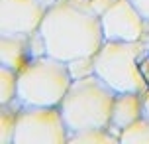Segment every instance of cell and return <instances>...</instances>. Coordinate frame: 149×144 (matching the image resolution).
I'll return each instance as SVG.
<instances>
[{
	"mask_svg": "<svg viewBox=\"0 0 149 144\" xmlns=\"http://www.w3.org/2000/svg\"><path fill=\"white\" fill-rule=\"evenodd\" d=\"M39 34L47 55L67 63L94 57L106 42L102 20L88 0H59L47 6Z\"/></svg>",
	"mask_w": 149,
	"mask_h": 144,
	"instance_id": "cell-1",
	"label": "cell"
},
{
	"mask_svg": "<svg viewBox=\"0 0 149 144\" xmlns=\"http://www.w3.org/2000/svg\"><path fill=\"white\" fill-rule=\"evenodd\" d=\"M116 95L96 73L73 79L59 105L69 134L86 128H108Z\"/></svg>",
	"mask_w": 149,
	"mask_h": 144,
	"instance_id": "cell-2",
	"label": "cell"
},
{
	"mask_svg": "<svg viewBox=\"0 0 149 144\" xmlns=\"http://www.w3.org/2000/svg\"><path fill=\"white\" fill-rule=\"evenodd\" d=\"M73 83L67 61L51 55L31 57L18 71L20 107H59Z\"/></svg>",
	"mask_w": 149,
	"mask_h": 144,
	"instance_id": "cell-3",
	"label": "cell"
},
{
	"mask_svg": "<svg viewBox=\"0 0 149 144\" xmlns=\"http://www.w3.org/2000/svg\"><path fill=\"white\" fill-rule=\"evenodd\" d=\"M145 49V42L106 40L92 57L94 73L116 93H145L147 81L139 67Z\"/></svg>",
	"mask_w": 149,
	"mask_h": 144,
	"instance_id": "cell-4",
	"label": "cell"
},
{
	"mask_svg": "<svg viewBox=\"0 0 149 144\" xmlns=\"http://www.w3.org/2000/svg\"><path fill=\"white\" fill-rule=\"evenodd\" d=\"M69 128L59 107H20L14 144H65Z\"/></svg>",
	"mask_w": 149,
	"mask_h": 144,
	"instance_id": "cell-5",
	"label": "cell"
},
{
	"mask_svg": "<svg viewBox=\"0 0 149 144\" xmlns=\"http://www.w3.org/2000/svg\"><path fill=\"white\" fill-rule=\"evenodd\" d=\"M106 40L118 42H143L149 30V22L139 14V10L130 0L114 2L100 16Z\"/></svg>",
	"mask_w": 149,
	"mask_h": 144,
	"instance_id": "cell-6",
	"label": "cell"
},
{
	"mask_svg": "<svg viewBox=\"0 0 149 144\" xmlns=\"http://www.w3.org/2000/svg\"><path fill=\"white\" fill-rule=\"evenodd\" d=\"M47 4L43 0H0V36H31L39 30Z\"/></svg>",
	"mask_w": 149,
	"mask_h": 144,
	"instance_id": "cell-7",
	"label": "cell"
},
{
	"mask_svg": "<svg viewBox=\"0 0 149 144\" xmlns=\"http://www.w3.org/2000/svg\"><path fill=\"white\" fill-rule=\"evenodd\" d=\"M145 114V105H143V93H118L112 109V119L108 128L120 136V132L130 126L134 121Z\"/></svg>",
	"mask_w": 149,
	"mask_h": 144,
	"instance_id": "cell-8",
	"label": "cell"
},
{
	"mask_svg": "<svg viewBox=\"0 0 149 144\" xmlns=\"http://www.w3.org/2000/svg\"><path fill=\"white\" fill-rule=\"evenodd\" d=\"M31 57L30 36H0V65L20 71Z\"/></svg>",
	"mask_w": 149,
	"mask_h": 144,
	"instance_id": "cell-9",
	"label": "cell"
},
{
	"mask_svg": "<svg viewBox=\"0 0 149 144\" xmlns=\"http://www.w3.org/2000/svg\"><path fill=\"white\" fill-rule=\"evenodd\" d=\"M69 142L74 144H114L120 142V136H116L110 128H86V130H79L69 134Z\"/></svg>",
	"mask_w": 149,
	"mask_h": 144,
	"instance_id": "cell-10",
	"label": "cell"
},
{
	"mask_svg": "<svg viewBox=\"0 0 149 144\" xmlns=\"http://www.w3.org/2000/svg\"><path fill=\"white\" fill-rule=\"evenodd\" d=\"M18 101V71L0 65V107L16 105Z\"/></svg>",
	"mask_w": 149,
	"mask_h": 144,
	"instance_id": "cell-11",
	"label": "cell"
},
{
	"mask_svg": "<svg viewBox=\"0 0 149 144\" xmlns=\"http://www.w3.org/2000/svg\"><path fill=\"white\" fill-rule=\"evenodd\" d=\"M122 144H149V114H143L137 121L120 132Z\"/></svg>",
	"mask_w": 149,
	"mask_h": 144,
	"instance_id": "cell-12",
	"label": "cell"
},
{
	"mask_svg": "<svg viewBox=\"0 0 149 144\" xmlns=\"http://www.w3.org/2000/svg\"><path fill=\"white\" fill-rule=\"evenodd\" d=\"M18 109H20L18 103L0 107V142L2 144H14Z\"/></svg>",
	"mask_w": 149,
	"mask_h": 144,
	"instance_id": "cell-13",
	"label": "cell"
},
{
	"mask_svg": "<svg viewBox=\"0 0 149 144\" xmlns=\"http://www.w3.org/2000/svg\"><path fill=\"white\" fill-rule=\"evenodd\" d=\"M69 69H71L73 79L86 77V75H90V73H94V59H92V57H81V59L69 61Z\"/></svg>",
	"mask_w": 149,
	"mask_h": 144,
	"instance_id": "cell-14",
	"label": "cell"
},
{
	"mask_svg": "<svg viewBox=\"0 0 149 144\" xmlns=\"http://www.w3.org/2000/svg\"><path fill=\"white\" fill-rule=\"evenodd\" d=\"M114 2H118V0H90V6H92V10H94L98 16H102Z\"/></svg>",
	"mask_w": 149,
	"mask_h": 144,
	"instance_id": "cell-15",
	"label": "cell"
},
{
	"mask_svg": "<svg viewBox=\"0 0 149 144\" xmlns=\"http://www.w3.org/2000/svg\"><path fill=\"white\" fill-rule=\"evenodd\" d=\"M130 2L139 10V14L149 22V0H130Z\"/></svg>",
	"mask_w": 149,
	"mask_h": 144,
	"instance_id": "cell-16",
	"label": "cell"
},
{
	"mask_svg": "<svg viewBox=\"0 0 149 144\" xmlns=\"http://www.w3.org/2000/svg\"><path fill=\"white\" fill-rule=\"evenodd\" d=\"M143 105H145V114H149V89L143 93Z\"/></svg>",
	"mask_w": 149,
	"mask_h": 144,
	"instance_id": "cell-17",
	"label": "cell"
},
{
	"mask_svg": "<svg viewBox=\"0 0 149 144\" xmlns=\"http://www.w3.org/2000/svg\"><path fill=\"white\" fill-rule=\"evenodd\" d=\"M143 42H145V46H147V49H149V30H147V34H145V40H143Z\"/></svg>",
	"mask_w": 149,
	"mask_h": 144,
	"instance_id": "cell-18",
	"label": "cell"
},
{
	"mask_svg": "<svg viewBox=\"0 0 149 144\" xmlns=\"http://www.w3.org/2000/svg\"><path fill=\"white\" fill-rule=\"evenodd\" d=\"M45 4H47V6H51V4H55V2H59V0H43Z\"/></svg>",
	"mask_w": 149,
	"mask_h": 144,
	"instance_id": "cell-19",
	"label": "cell"
},
{
	"mask_svg": "<svg viewBox=\"0 0 149 144\" xmlns=\"http://www.w3.org/2000/svg\"><path fill=\"white\" fill-rule=\"evenodd\" d=\"M88 2H90V0H88Z\"/></svg>",
	"mask_w": 149,
	"mask_h": 144,
	"instance_id": "cell-20",
	"label": "cell"
}]
</instances>
